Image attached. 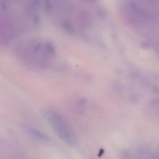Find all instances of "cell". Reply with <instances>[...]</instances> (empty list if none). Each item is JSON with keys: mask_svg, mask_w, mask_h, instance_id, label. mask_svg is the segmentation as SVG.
Returning <instances> with one entry per match:
<instances>
[{"mask_svg": "<svg viewBox=\"0 0 159 159\" xmlns=\"http://www.w3.org/2000/svg\"><path fill=\"white\" fill-rule=\"evenodd\" d=\"M45 120L54 133L65 144L75 145L77 136L72 124L64 115L55 110H48L44 115Z\"/></svg>", "mask_w": 159, "mask_h": 159, "instance_id": "obj_1", "label": "cell"}, {"mask_svg": "<svg viewBox=\"0 0 159 159\" xmlns=\"http://www.w3.org/2000/svg\"><path fill=\"white\" fill-rule=\"evenodd\" d=\"M24 54L30 60L29 61H31L39 66H43L51 60L52 56L49 47L40 43H33L31 45H28Z\"/></svg>", "mask_w": 159, "mask_h": 159, "instance_id": "obj_2", "label": "cell"}]
</instances>
